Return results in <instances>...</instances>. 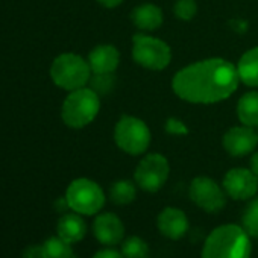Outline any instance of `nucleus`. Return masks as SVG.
Instances as JSON below:
<instances>
[{"label":"nucleus","instance_id":"nucleus-1","mask_svg":"<svg viewBox=\"0 0 258 258\" xmlns=\"http://www.w3.org/2000/svg\"><path fill=\"white\" fill-rule=\"evenodd\" d=\"M238 82L237 66L222 58H210L179 70L172 81V88L185 102L207 105L228 99Z\"/></svg>","mask_w":258,"mask_h":258},{"label":"nucleus","instance_id":"nucleus-2","mask_svg":"<svg viewBox=\"0 0 258 258\" xmlns=\"http://www.w3.org/2000/svg\"><path fill=\"white\" fill-rule=\"evenodd\" d=\"M250 235L243 226L220 225L207 237L201 258H250Z\"/></svg>","mask_w":258,"mask_h":258},{"label":"nucleus","instance_id":"nucleus-3","mask_svg":"<svg viewBox=\"0 0 258 258\" xmlns=\"http://www.w3.org/2000/svg\"><path fill=\"white\" fill-rule=\"evenodd\" d=\"M100 109L99 94L93 88H78L70 91L66 97L61 109V117L64 123L73 129H81L90 124Z\"/></svg>","mask_w":258,"mask_h":258},{"label":"nucleus","instance_id":"nucleus-4","mask_svg":"<svg viewBox=\"0 0 258 258\" xmlns=\"http://www.w3.org/2000/svg\"><path fill=\"white\" fill-rule=\"evenodd\" d=\"M91 73L88 61L76 53H62L56 56L50 67V76L55 85L67 91L85 87Z\"/></svg>","mask_w":258,"mask_h":258},{"label":"nucleus","instance_id":"nucleus-5","mask_svg":"<svg viewBox=\"0 0 258 258\" xmlns=\"http://www.w3.org/2000/svg\"><path fill=\"white\" fill-rule=\"evenodd\" d=\"M115 145L129 155H140L151 145V131L148 124L133 115H123L114 129Z\"/></svg>","mask_w":258,"mask_h":258},{"label":"nucleus","instance_id":"nucleus-6","mask_svg":"<svg viewBox=\"0 0 258 258\" xmlns=\"http://www.w3.org/2000/svg\"><path fill=\"white\" fill-rule=\"evenodd\" d=\"M66 199L75 213L81 216L97 214L105 205V195L102 187L87 178H78L67 187Z\"/></svg>","mask_w":258,"mask_h":258},{"label":"nucleus","instance_id":"nucleus-7","mask_svg":"<svg viewBox=\"0 0 258 258\" xmlns=\"http://www.w3.org/2000/svg\"><path fill=\"white\" fill-rule=\"evenodd\" d=\"M133 58L134 61L149 70H163L170 64V47L154 37L137 34L133 38Z\"/></svg>","mask_w":258,"mask_h":258},{"label":"nucleus","instance_id":"nucleus-8","mask_svg":"<svg viewBox=\"0 0 258 258\" xmlns=\"http://www.w3.org/2000/svg\"><path fill=\"white\" fill-rule=\"evenodd\" d=\"M169 173L170 166L167 158L161 154H149L139 163L134 178L142 190L155 193L166 184Z\"/></svg>","mask_w":258,"mask_h":258},{"label":"nucleus","instance_id":"nucleus-9","mask_svg":"<svg viewBox=\"0 0 258 258\" xmlns=\"http://www.w3.org/2000/svg\"><path fill=\"white\" fill-rule=\"evenodd\" d=\"M190 199L207 213H217L226 205V193L220 185L207 176H198L188 188Z\"/></svg>","mask_w":258,"mask_h":258},{"label":"nucleus","instance_id":"nucleus-10","mask_svg":"<svg viewBox=\"0 0 258 258\" xmlns=\"http://www.w3.org/2000/svg\"><path fill=\"white\" fill-rule=\"evenodd\" d=\"M223 190L235 201L252 199L258 191V176L249 169H231L223 178Z\"/></svg>","mask_w":258,"mask_h":258},{"label":"nucleus","instance_id":"nucleus-11","mask_svg":"<svg viewBox=\"0 0 258 258\" xmlns=\"http://www.w3.org/2000/svg\"><path fill=\"white\" fill-rule=\"evenodd\" d=\"M258 145V133L250 126H234L223 136V148L232 157H243Z\"/></svg>","mask_w":258,"mask_h":258},{"label":"nucleus","instance_id":"nucleus-12","mask_svg":"<svg viewBox=\"0 0 258 258\" xmlns=\"http://www.w3.org/2000/svg\"><path fill=\"white\" fill-rule=\"evenodd\" d=\"M93 232L99 243L105 246H115L124 238L123 222L112 213H102L93 222Z\"/></svg>","mask_w":258,"mask_h":258},{"label":"nucleus","instance_id":"nucleus-13","mask_svg":"<svg viewBox=\"0 0 258 258\" xmlns=\"http://www.w3.org/2000/svg\"><path fill=\"white\" fill-rule=\"evenodd\" d=\"M158 231L170 240H179L188 231V219L185 213L175 207L164 208L157 219Z\"/></svg>","mask_w":258,"mask_h":258},{"label":"nucleus","instance_id":"nucleus-14","mask_svg":"<svg viewBox=\"0 0 258 258\" xmlns=\"http://www.w3.org/2000/svg\"><path fill=\"white\" fill-rule=\"evenodd\" d=\"M120 61V53L114 46L102 44L88 55V64L93 73H114Z\"/></svg>","mask_w":258,"mask_h":258},{"label":"nucleus","instance_id":"nucleus-15","mask_svg":"<svg viewBox=\"0 0 258 258\" xmlns=\"http://www.w3.org/2000/svg\"><path fill=\"white\" fill-rule=\"evenodd\" d=\"M56 231L61 238H64L66 241L73 244V243L81 241L85 237L87 225H85V220L81 217V214L73 211V213H67L59 217Z\"/></svg>","mask_w":258,"mask_h":258},{"label":"nucleus","instance_id":"nucleus-16","mask_svg":"<svg viewBox=\"0 0 258 258\" xmlns=\"http://www.w3.org/2000/svg\"><path fill=\"white\" fill-rule=\"evenodd\" d=\"M131 19L142 31H155L163 25V11L154 4H143L133 10Z\"/></svg>","mask_w":258,"mask_h":258},{"label":"nucleus","instance_id":"nucleus-17","mask_svg":"<svg viewBox=\"0 0 258 258\" xmlns=\"http://www.w3.org/2000/svg\"><path fill=\"white\" fill-rule=\"evenodd\" d=\"M237 72L240 82L247 87H258V47H253L241 55Z\"/></svg>","mask_w":258,"mask_h":258},{"label":"nucleus","instance_id":"nucleus-18","mask_svg":"<svg viewBox=\"0 0 258 258\" xmlns=\"http://www.w3.org/2000/svg\"><path fill=\"white\" fill-rule=\"evenodd\" d=\"M237 115L243 124L258 127V91H249L240 97L237 103Z\"/></svg>","mask_w":258,"mask_h":258},{"label":"nucleus","instance_id":"nucleus-19","mask_svg":"<svg viewBox=\"0 0 258 258\" xmlns=\"http://www.w3.org/2000/svg\"><path fill=\"white\" fill-rule=\"evenodd\" d=\"M137 196V188L134 182L127 179L115 181L109 188V198L115 205H127L131 204Z\"/></svg>","mask_w":258,"mask_h":258},{"label":"nucleus","instance_id":"nucleus-20","mask_svg":"<svg viewBox=\"0 0 258 258\" xmlns=\"http://www.w3.org/2000/svg\"><path fill=\"white\" fill-rule=\"evenodd\" d=\"M43 258H72V243L66 241L59 235L49 237L43 244Z\"/></svg>","mask_w":258,"mask_h":258},{"label":"nucleus","instance_id":"nucleus-21","mask_svg":"<svg viewBox=\"0 0 258 258\" xmlns=\"http://www.w3.org/2000/svg\"><path fill=\"white\" fill-rule=\"evenodd\" d=\"M120 252L123 253L124 258H146L149 253V246L142 237L133 235L121 241Z\"/></svg>","mask_w":258,"mask_h":258},{"label":"nucleus","instance_id":"nucleus-22","mask_svg":"<svg viewBox=\"0 0 258 258\" xmlns=\"http://www.w3.org/2000/svg\"><path fill=\"white\" fill-rule=\"evenodd\" d=\"M241 226L250 237L258 238V198L244 208L241 216Z\"/></svg>","mask_w":258,"mask_h":258},{"label":"nucleus","instance_id":"nucleus-23","mask_svg":"<svg viewBox=\"0 0 258 258\" xmlns=\"http://www.w3.org/2000/svg\"><path fill=\"white\" fill-rule=\"evenodd\" d=\"M90 82L97 94H103L114 87V76L112 73H94V76L90 78Z\"/></svg>","mask_w":258,"mask_h":258},{"label":"nucleus","instance_id":"nucleus-24","mask_svg":"<svg viewBox=\"0 0 258 258\" xmlns=\"http://www.w3.org/2000/svg\"><path fill=\"white\" fill-rule=\"evenodd\" d=\"M198 13V5L195 0H178L175 4V16L181 20H191Z\"/></svg>","mask_w":258,"mask_h":258},{"label":"nucleus","instance_id":"nucleus-25","mask_svg":"<svg viewBox=\"0 0 258 258\" xmlns=\"http://www.w3.org/2000/svg\"><path fill=\"white\" fill-rule=\"evenodd\" d=\"M166 131L172 136H185L188 133V127L185 126V123L176 117L167 118L166 121Z\"/></svg>","mask_w":258,"mask_h":258},{"label":"nucleus","instance_id":"nucleus-26","mask_svg":"<svg viewBox=\"0 0 258 258\" xmlns=\"http://www.w3.org/2000/svg\"><path fill=\"white\" fill-rule=\"evenodd\" d=\"M93 258H124L121 252L115 250V249H111V247H106V249H100L97 250Z\"/></svg>","mask_w":258,"mask_h":258},{"label":"nucleus","instance_id":"nucleus-27","mask_svg":"<svg viewBox=\"0 0 258 258\" xmlns=\"http://www.w3.org/2000/svg\"><path fill=\"white\" fill-rule=\"evenodd\" d=\"M23 258H43V247L41 244L28 246L23 252Z\"/></svg>","mask_w":258,"mask_h":258},{"label":"nucleus","instance_id":"nucleus-28","mask_svg":"<svg viewBox=\"0 0 258 258\" xmlns=\"http://www.w3.org/2000/svg\"><path fill=\"white\" fill-rule=\"evenodd\" d=\"M97 2L105 8H115L123 2V0H97Z\"/></svg>","mask_w":258,"mask_h":258},{"label":"nucleus","instance_id":"nucleus-29","mask_svg":"<svg viewBox=\"0 0 258 258\" xmlns=\"http://www.w3.org/2000/svg\"><path fill=\"white\" fill-rule=\"evenodd\" d=\"M250 170L258 176V152L253 154L252 158H250Z\"/></svg>","mask_w":258,"mask_h":258},{"label":"nucleus","instance_id":"nucleus-30","mask_svg":"<svg viewBox=\"0 0 258 258\" xmlns=\"http://www.w3.org/2000/svg\"><path fill=\"white\" fill-rule=\"evenodd\" d=\"M72 258H76V256H72Z\"/></svg>","mask_w":258,"mask_h":258}]
</instances>
